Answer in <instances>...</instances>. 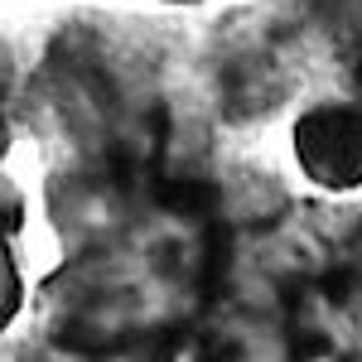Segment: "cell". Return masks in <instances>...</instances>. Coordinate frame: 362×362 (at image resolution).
Wrapping results in <instances>:
<instances>
[{"mask_svg": "<svg viewBox=\"0 0 362 362\" xmlns=\"http://www.w3.org/2000/svg\"><path fill=\"white\" fill-rule=\"evenodd\" d=\"M305 160L329 184L362 179V126L353 112H324L305 131Z\"/></svg>", "mask_w": 362, "mask_h": 362, "instance_id": "obj_1", "label": "cell"}]
</instances>
